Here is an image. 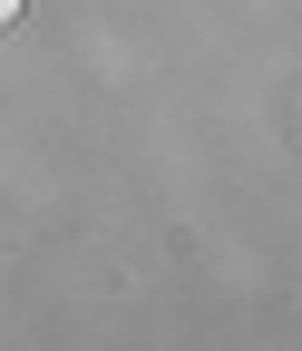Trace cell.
<instances>
[{
    "instance_id": "1",
    "label": "cell",
    "mask_w": 302,
    "mask_h": 351,
    "mask_svg": "<svg viewBox=\"0 0 302 351\" xmlns=\"http://www.w3.org/2000/svg\"><path fill=\"white\" fill-rule=\"evenodd\" d=\"M20 10H29V0H0V29H10V20H20Z\"/></svg>"
}]
</instances>
